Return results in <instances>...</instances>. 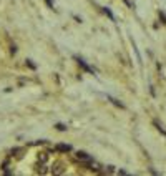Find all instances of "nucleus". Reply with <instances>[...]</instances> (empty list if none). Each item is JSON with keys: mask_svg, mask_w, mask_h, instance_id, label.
Returning <instances> with one entry per match:
<instances>
[{"mask_svg": "<svg viewBox=\"0 0 166 176\" xmlns=\"http://www.w3.org/2000/svg\"><path fill=\"white\" fill-rule=\"evenodd\" d=\"M57 151H61V153H68V151H72V145H65V143H60L55 146Z\"/></svg>", "mask_w": 166, "mask_h": 176, "instance_id": "obj_2", "label": "nucleus"}, {"mask_svg": "<svg viewBox=\"0 0 166 176\" xmlns=\"http://www.w3.org/2000/svg\"><path fill=\"white\" fill-rule=\"evenodd\" d=\"M101 10H103V14H105L111 22H116V17H115V14L111 12V8H110V7H101Z\"/></svg>", "mask_w": 166, "mask_h": 176, "instance_id": "obj_4", "label": "nucleus"}, {"mask_svg": "<svg viewBox=\"0 0 166 176\" xmlns=\"http://www.w3.org/2000/svg\"><path fill=\"white\" fill-rule=\"evenodd\" d=\"M27 65H28V67L32 68V70H37V65H35V63H33L32 60H27Z\"/></svg>", "mask_w": 166, "mask_h": 176, "instance_id": "obj_10", "label": "nucleus"}, {"mask_svg": "<svg viewBox=\"0 0 166 176\" xmlns=\"http://www.w3.org/2000/svg\"><path fill=\"white\" fill-rule=\"evenodd\" d=\"M106 98H108V100H110V102H111L115 106H118V108H121V110H125V108H126V106H125V105H123L121 102H120L118 98H115V96H111V95H106Z\"/></svg>", "mask_w": 166, "mask_h": 176, "instance_id": "obj_3", "label": "nucleus"}, {"mask_svg": "<svg viewBox=\"0 0 166 176\" xmlns=\"http://www.w3.org/2000/svg\"><path fill=\"white\" fill-rule=\"evenodd\" d=\"M158 17H159V20H161V23H163V25H166V14H165V12H161V10H159V12H158Z\"/></svg>", "mask_w": 166, "mask_h": 176, "instance_id": "obj_7", "label": "nucleus"}, {"mask_svg": "<svg viewBox=\"0 0 166 176\" xmlns=\"http://www.w3.org/2000/svg\"><path fill=\"white\" fill-rule=\"evenodd\" d=\"M38 160H40L42 163H45V161H46V153H42V156H38Z\"/></svg>", "mask_w": 166, "mask_h": 176, "instance_id": "obj_11", "label": "nucleus"}, {"mask_svg": "<svg viewBox=\"0 0 166 176\" xmlns=\"http://www.w3.org/2000/svg\"><path fill=\"white\" fill-rule=\"evenodd\" d=\"M106 171H108V173H115V168H113V166H108V168H106Z\"/></svg>", "mask_w": 166, "mask_h": 176, "instance_id": "obj_14", "label": "nucleus"}, {"mask_svg": "<svg viewBox=\"0 0 166 176\" xmlns=\"http://www.w3.org/2000/svg\"><path fill=\"white\" fill-rule=\"evenodd\" d=\"M75 60H77V63H78L80 67L83 68V70H85L86 73H95V70H93V68L90 67V65H88V63H86V61L83 60V58H81V57H78V55H75Z\"/></svg>", "mask_w": 166, "mask_h": 176, "instance_id": "obj_1", "label": "nucleus"}, {"mask_svg": "<svg viewBox=\"0 0 166 176\" xmlns=\"http://www.w3.org/2000/svg\"><path fill=\"white\" fill-rule=\"evenodd\" d=\"M123 2H125L126 5H128V7L130 8H133V10H135V8H136V5H135V3H133L131 0H123Z\"/></svg>", "mask_w": 166, "mask_h": 176, "instance_id": "obj_9", "label": "nucleus"}, {"mask_svg": "<svg viewBox=\"0 0 166 176\" xmlns=\"http://www.w3.org/2000/svg\"><path fill=\"white\" fill-rule=\"evenodd\" d=\"M118 175H128V171H125V169H118Z\"/></svg>", "mask_w": 166, "mask_h": 176, "instance_id": "obj_15", "label": "nucleus"}, {"mask_svg": "<svg viewBox=\"0 0 166 176\" xmlns=\"http://www.w3.org/2000/svg\"><path fill=\"white\" fill-rule=\"evenodd\" d=\"M150 91H151V95H153V96H156V91H154V87H153V85L150 87Z\"/></svg>", "mask_w": 166, "mask_h": 176, "instance_id": "obj_13", "label": "nucleus"}, {"mask_svg": "<svg viewBox=\"0 0 166 176\" xmlns=\"http://www.w3.org/2000/svg\"><path fill=\"white\" fill-rule=\"evenodd\" d=\"M46 5H48V8H53V0H45Z\"/></svg>", "mask_w": 166, "mask_h": 176, "instance_id": "obj_12", "label": "nucleus"}, {"mask_svg": "<svg viewBox=\"0 0 166 176\" xmlns=\"http://www.w3.org/2000/svg\"><path fill=\"white\" fill-rule=\"evenodd\" d=\"M55 128L58 130V131H66V126L63 125V123H57V125H55Z\"/></svg>", "mask_w": 166, "mask_h": 176, "instance_id": "obj_8", "label": "nucleus"}, {"mask_svg": "<svg viewBox=\"0 0 166 176\" xmlns=\"http://www.w3.org/2000/svg\"><path fill=\"white\" fill-rule=\"evenodd\" d=\"M153 125L156 126V130H158V131H159V133H161V135H163V136H166V130L163 128V126H161V123H158V121H156V120H154V121H153Z\"/></svg>", "mask_w": 166, "mask_h": 176, "instance_id": "obj_6", "label": "nucleus"}, {"mask_svg": "<svg viewBox=\"0 0 166 176\" xmlns=\"http://www.w3.org/2000/svg\"><path fill=\"white\" fill-rule=\"evenodd\" d=\"M77 158L78 160H81V161H92L93 158L88 153H85V151H77Z\"/></svg>", "mask_w": 166, "mask_h": 176, "instance_id": "obj_5", "label": "nucleus"}]
</instances>
